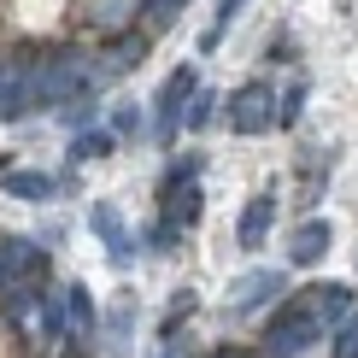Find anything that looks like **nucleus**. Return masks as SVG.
Instances as JSON below:
<instances>
[{
	"label": "nucleus",
	"instance_id": "17",
	"mask_svg": "<svg viewBox=\"0 0 358 358\" xmlns=\"http://www.w3.org/2000/svg\"><path fill=\"white\" fill-rule=\"evenodd\" d=\"M188 12V0H141V18H147V29H165V24H176Z\"/></svg>",
	"mask_w": 358,
	"mask_h": 358
},
{
	"label": "nucleus",
	"instance_id": "9",
	"mask_svg": "<svg viewBox=\"0 0 358 358\" xmlns=\"http://www.w3.org/2000/svg\"><path fill=\"white\" fill-rule=\"evenodd\" d=\"M271 229H276V194L264 188V194H252V200L241 206V229H235V241L252 252V247L271 241Z\"/></svg>",
	"mask_w": 358,
	"mask_h": 358
},
{
	"label": "nucleus",
	"instance_id": "4",
	"mask_svg": "<svg viewBox=\"0 0 358 358\" xmlns=\"http://www.w3.org/2000/svg\"><path fill=\"white\" fill-rule=\"evenodd\" d=\"M200 159H176L165 171V188H159V229H194L200 223Z\"/></svg>",
	"mask_w": 358,
	"mask_h": 358
},
{
	"label": "nucleus",
	"instance_id": "23",
	"mask_svg": "<svg viewBox=\"0 0 358 358\" xmlns=\"http://www.w3.org/2000/svg\"><path fill=\"white\" fill-rule=\"evenodd\" d=\"M212 358H247V352H212Z\"/></svg>",
	"mask_w": 358,
	"mask_h": 358
},
{
	"label": "nucleus",
	"instance_id": "14",
	"mask_svg": "<svg viewBox=\"0 0 358 358\" xmlns=\"http://www.w3.org/2000/svg\"><path fill=\"white\" fill-rule=\"evenodd\" d=\"M112 41H117V48L106 53V71H129V65H141V59H147V41L136 36V29H117Z\"/></svg>",
	"mask_w": 358,
	"mask_h": 358
},
{
	"label": "nucleus",
	"instance_id": "8",
	"mask_svg": "<svg viewBox=\"0 0 358 358\" xmlns=\"http://www.w3.org/2000/svg\"><path fill=\"white\" fill-rule=\"evenodd\" d=\"M29 112V53H0V117Z\"/></svg>",
	"mask_w": 358,
	"mask_h": 358
},
{
	"label": "nucleus",
	"instance_id": "6",
	"mask_svg": "<svg viewBox=\"0 0 358 358\" xmlns=\"http://www.w3.org/2000/svg\"><path fill=\"white\" fill-rule=\"evenodd\" d=\"M194 88H200V71L194 65H176L171 77H165V88H159V136L153 141H171L176 129H182V112H188V100H194Z\"/></svg>",
	"mask_w": 358,
	"mask_h": 358
},
{
	"label": "nucleus",
	"instance_id": "11",
	"mask_svg": "<svg viewBox=\"0 0 358 358\" xmlns=\"http://www.w3.org/2000/svg\"><path fill=\"white\" fill-rule=\"evenodd\" d=\"M6 194L12 200H29V206H41V200H53L59 182L48 171H6Z\"/></svg>",
	"mask_w": 358,
	"mask_h": 358
},
{
	"label": "nucleus",
	"instance_id": "19",
	"mask_svg": "<svg viewBox=\"0 0 358 358\" xmlns=\"http://www.w3.org/2000/svg\"><path fill=\"white\" fill-rule=\"evenodd\" d=\"M300 106H306V83H288V88H282V106H276V124L288 129L294 117H300Z\"/></svg>",
	"mask_w": 358,
	"mask_h": 358
},
{
	"label": "nucleus",
	"instance_id": "5",
	"mask_svg": "<svg viewBox=\"0 0 358 358\" xmlns=\"http://www.w3.org/2000/svg\"><path fill=\"white\" fill-rule=\"evenodd\" d=\"M223 117H229L235 136H264V129L276 124V88L271 83H241L229 94V112Z\"/></svg>",
	"mask_w": 358,
	"mask_h": 358
},
{
	"label": "nucleus",
	"instance_id": "7",
	"mask_svg": "<svg viewBox=\"0 0 358 358\" xmlns=\"http://www.w3.org/2000/svg\"><path fill=\"white\" fill-rule=\"evenodd\" d=\"M329 241H335L329 217H306L300 229L288 235V264H294V271H311V264H323V252H329Z\"/></svg>",
	"mask_w": 358,
	"mask_h": 358
},
{
	"label": "nucleus",
	"instance_id": "21",
	"mask_svg": "<svg viewBox=\"0 0 358 358\" xmlns=\"http://www.w3.org/2000/svg\"><path fill=\"white\" fill-rule=\"evenodd\" d=\"M106 129H112V136H117V141H136V136H141V112H136V106H117Z\"/></svg>",
	"mask_w": 358,
	"mask_h": 358
},
{
	"label": "nucleus",
	"instance_id": "13",
	"mask_svg": "<svg viewBox=\"0 0 358 358\" xmlns=\"http://www.w3.org/2000/svg\"><path fill=\"white\" fill-rule=\"evenodd\" d=\"M65 335H77V341H88V335H94V300H88V294L83 288H71L65 294Z\"/></svg>",
	"mask_w": 358,
	"mask_h": 358
},
{
	"label": "nucleus",
	"instance_id": "16",
	"mask_svg": "<svg viewBox=\"0 0 358 358\" xmlns=\"http://www.w3.org/2000/svg\"><path fill=\"white\" fill-rule=\"evenodd\" d=\"M129 12H141V0H94V6H88V24L94 29H117Z\"/></svg>",
	"mask_w": 358,
	"mask_h": 358
},
{
	"label": "nucleus",
	"instance_id": "3",
	"mask_svg": "<svg viewBox=\"0 0 358 358\" xmlns=\"http://www.w3.org/2000/svg\"><path fill=\"white\" fill-rule=\"evenodd\" d=\"M41 282H48V252H41V241L0 235V311L6 317H24L41 300Z\"/></svg>",
	"mask_w": 358,
	"mask_h": 358
},
{
	"label": "nucleus",
	"instance_id": "10",
	"mask_svg": "<svg viewBox=\"0 0 358 358\" xmlns=\"http://www.w3.org/2000/svg\"><path fill=\"white\" fill-rule=\"evenodd\" d=\"M88 223H94V235L106 241L112 259H117V264H129V252H136V247H129V235H124V217H117V206H112V200H94V206H88Z\"/></svg>",
	"mask_w": 358,
	"mask_h": 358
},
{
	"label": "nucleus",
	"instance_id": "20",
	"mask_svg": "<svg viewBox=\"0 0 358 358\" xmlns=\"http://www.w3.org/2000/svg\"><path fill=\"white\" fill-rule=\"evenodd\" d=\"M206 117H212V88H194V100L182 112V129H206Z\"/></svg>",
	"mask_w": 358,
	"mask_h": 358
},
{
	"label": "nucleus",
	"instance_id": "22",
	"mask_svg": "<svg viewBox=\"0 0 358 358\" xmlns=\"http://www.w3.org/2000/svg\"><path fill=\"white\" fill-rule=\"evenodd\" d=\"M335 358H358V311L341 317V335H335Z\"/></svg>",
	"mask_w": 358,
	"mask_h": 358
},
{
	"label": "nucleus",
	"instance_id": "2",
	"mask_svg": "<svg viewBox=\"0 0 358 358\" xmlns=\"http://www.w3.org/2000/svg\"><path fill=\"white\" fill-rule=\"evenodd\" d=\"M88 77H94V53L77 48V41H53V48L29 53V106L59 112L65 100H77Z\"/></svg>",
	"mask_w": 358,
	"mask_h": 358
},
{
	"label": "nucleus",
	"instance_id": "12",
	"mask_svg": "<svg viewBox=\"0 0 358 358\" xmlns=\"http://www.w3.org/2000/svg\"><path fill=\"white\" fill-rule=\"evenodd\" d=\"M276 288H282V276H276V271H252V276L241 282V294H229V311H235V317H241V311L264 306V300H271Z\"/></svg>",
	"mask_w": 358,
	"mask_h": 358
},
{
	"label": "nucleus",
	"instance_id": "18",
	"mask_svg": "<svg viewBox=\"0 0 358 358\" xmlns=\"http://www.w3.org/2000/svg\"><path fill=\"white\" fill-rule=\"evenodd\" d=\"M241 6H247V0H217V18H212V29H206V41H200L206 53H212L217 41H223V29H229L235 18H241Z\"/></svg>",
	"mask_w": 358,
	"mask_h": 358
},
{
	"label": "nucleus",
	"instance_id": "15",
	"mask_svg": "<svg viewBox=\"0 0 358 358\" xmlns=\"http://www.w3.org/2000/svg\"><path fill=\"white\" fill-rule=\"evenodd\" d=\"M112 147H117L112 129H83V136L71 141V165H83V159H106Z\"/></svg>",
	"mask_w": 358,
	"mask_h": 358
},
{
	"label": "nucleus",
	"instance_id": "1",
	"mask_svg": "<svg viewBox=\"0 0 358 358\" xmlns=\"http://www.w3.org/2000/svg\"><path fill=\"white\" fill-rule=\"evenodd\" d=\"M341 317H352V294L347 288H300V294H288L276 311H271V323H264V358H300L311 352L323 341V329Z\"/></svg>",
	"mask_w": 358,
	"mask_h": 358
}]
</instances>
